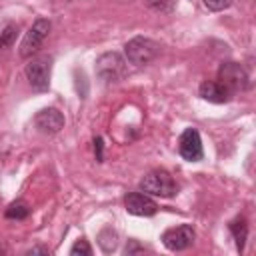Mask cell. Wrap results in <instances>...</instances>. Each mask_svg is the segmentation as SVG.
Segmentation results:
<instances>
[{
    "label": "cell",
    "instance_id": "1",
    "mask_svg": "<svg viewBox=\"0 0 256 256\" xmlns=\"http://www.w3.org/2000/svg\"><path fill=\"white\" fill-rule=\"evenodd\" d=\"M96 74L102 82L112 84V82H120L126 74H128V66L126 60L118 54V52H104L102 56H98L96 60Z\"/></svg>",
    "mask_w": 256,
    "mask_h": 256
},
{
    "label": "cell",
    "instance_id": "2",
    "mask_svg": "<svg viewBox=\"0 0 256 256\" xmlns=\"http://www.w3.org/2000/svg\"><path fill=\"white\" fill-rule=\"evenodd\" d=\"M140 190L160 198H172L178 192L174 178L166 170H152L140 180Z\"/></svg>",
    "mask_w": 256,
    "mask_h": 256
},
{
    "label": "cell",
    "instance_id": "3",
    "mask_svg": "<svg viewBox=\"0 0 256 256\" xmlns=\"http://www.w3.org/2000/svg\"><path fill=\"white\" fill-rule=\"evenodd\" d=\"M158 52H160V46L154 40L144 38V36H134L124 46L126 60L130 64H136V66H144L148 62H152L158 56Z\"/></svg>",
    "mask_w": 256,
    "mask_h": 256
},
{
    "label": "cell",
    "instance_id": "4",
    "mask_svg": "<svg viewBox=\"0 0 256 256\" xmlns=\"http://www.w3.org/2000/svg\"><path fill=\"white\" fill-rule=\"evenodd\" d=\"M50 70H52V56H36L32 58L24 72L30 82V86L36 92H46L50 86Z\"/></svg>",
    "mask_w": 256,
    "mask_h": 256
},
{
    "label": "cell",
    "instance_id": "5",
    "mask_svg": "<svg viewBox=\"0 0 256 256\" xmlns=\"http://www.w3.org/2000/svg\"><path fill=\"white\" fill-rule=\"evenodd\" d=\"M48 32H50V20H46V18H38V20L28 28V32H26L24 38H22V44H20V56H22V58H30L32 54H36L38 48L42 46L44 38L48 36Z\"/></svg>",
    "mask_w": 256,
    "mask_h": 256
},
{
    "label": "cell",
    "instance_id": "6",
    "mask_svg": "<svg viewBox=\"0 0 256 256\" xmlns=\"http://www.w3.org/2000/svg\"><path fill=\"white\" fill-rule=\"evenodd\" d=\"M218 82L222 86H226L230 92L246 90L248 84H250L246 70L238 62H224V64H220V68H218Z\"/></svg>",
    "mask_w": 256,
    "mask_h": 256
},
{
    "label": "cell",
    "instance_id": "7",
    "mask_svg": "<svg viewBox=\"0 0 256 256\" xmlns=\"http://www.w3.org/2000/svg\"><path fill=\"white\" fill-rule=\"evenodd\" d=\"M196 238V232L190 224H180V226H174V228H168L164 234H162V244L168 248V250H174V252H180V250H186L188 246H192Z\"/></svg>",
    "mask_w": 256,
    "mask_h": 256
},
{
    "label": "cell",
    "instance_id": "8",
    "mask_svg": "<svg viewBox=\"0 0 256 256\" xmlns=\"http://www.w3.org/2000/svg\"><path fill=\"white\" fill-rule=\"evenodd\" d=\"M178 152L184 160L188 162H198L202 160L204 156V148H202V140H200V134L196 128H186L182 134H180V140H178Z\"/></svg>",
    "mask_w": 256,
    "mask_h": 256
},
{
    "label": "cell",
    "instance_id": "9",
    "mask_svg": "<svg viewBox=\"0 0 256 256\" xmlns=\"http://www.w3.org/2000/svg\"><path fill=\"white\" fill-rule=\"evenodd\" d=\"M124 206L130 214L134 216H154L156 210H158V204L144 192H130L126 198H124Z\"/></svg>",
    "mask_w": 256,
    "mask_h": 256
},
{
    "label": "cell",
    "instance_id": "10",
    "mask_svg": "<svg viewBox=\"0 0 256 256\" xmlns=\"http://www.w3.org/2000/svg\"><path fill=\"white\" fill-rule=\"evenodd\" d=\"M34 124L42 134H56L64 128V116L56 108H42L34 116Z\"/></svg>",
    "mask_w": 256,
    "mask_h": 256
},
{
    "label": "cell",
    "instance_id": "11",
    "mask_svg": "<svg viewBox=\"0 0 256 256\" xmlns=\"http://www.w3.org/2000/svg\"><path fill=\"white\" fill-rule=\"evenodd\" d=\"M198 92H200V96H202L204 100L214 102V104H224V102H228L230 96H232V92H230L226 86H222L220 82H216V80H204V82L200 84Z\"/></svg>",
    "mask_w": 256,
    "mask_h": 256
},
{
    "label": "cell",
    "instance_id": "12",
    "mask_svg": "<svg viewBox=\"0 0 256 256\" xmlns=\"http://www.w3.org/2000/svg\"><path fill=\"white\" fill-rule=\"evenodd\" d=\"M230 232L236 240V248L238 252L244 250V244H246V238H248V224H246V218L244 216H238L230 222Z\"/></svg>",
    "mask_w": 256,
    "mask_h": 256
},
{
    "label": "cell",
    "instance_id": "13",
    "mask_svg": "<svg viewBox=\"0 0 256 256\" xmlns=\"http://www.w3.org/2000/svg\"><path fill=\"white\" fill-rule=\"evenodd\" d=\"M28 214H30V208L24 200H16L4 210V216L10 218V220H24Z\"/></svg>",
    "mask_w": 256,
    "mask_h": 256
},
{
    "label": "cell",
    "instance_id": "14",
    "mask_svg": "<svg viewBox=\"0 0 256 256\" xmlns=\"http://www.w3.org/2000/svg\"><path fill=\"white\" fill-rule=\"evenodd\" d=\"M16 36H18V24H14V22L6 24L4 30L0 32V50L10 48L16 42Z\"/></svg>",
    "mask_w": 256,
    "mask_h": 256
},
{
    "label": "cell",
    "instance_id": "15",
    "mask_svg": "<svg viewBox=\"0 0 256 256\" xmlns=\"http://www.w3.org/2000/svg\"><path fill=\"white\" fill-rule=\"evenodd\" d=\"M118 236H116V232H112L110 228L108 230H104L102 234H100V240H98V244L102 246V250L104 252H112L116 246H118V240H116Z\"/></svg>",
    "mask_w": 256,
    "mask_h": 256
},
{
    "label": "cell",
    "instance_id": "16",
    "mask_svg": "<svg viewBox=\"0 0 256 256\" xmlns=\"http://www.w3.org/2000/svg\"><path fill=\"white\" fill-rule=\"evenodd\" d=\"M70 254L72 256H92V246L88 244V240L80 238L74 242V246L70 248Z\"/></svg>",
    "mask_w": 256,
    "mask_h": 256
},
{
    "label": "cell",
    "instance_id": "17",
    "mask_svg": "<svg viewBox=\"0 0 256 256\" xmlns=\"http://www.w3.org/2000/svg\"><path fill=\"white\" fill-rule=\"evenodd\" d=\"M202 4L212 12H220V10H226L232 4V0H202Z\"/></svg>",
    "mask_w": 256,
    "mask_h": 256
},
{
    "label": "cell",
    "instance_id": "18",
    "mask_svg": "<svg viewBox=\"0 0 256 256\" xmlns=\"http://www.w3.org/2000/svg\"><path fill=\"white\" fill-rule=\"evenodd\" d=\"M144 248L136 242V240H128V244H126V254H134V252H142Z\"/></svg>",
    "mask_w": 256,
    "mask_h": 256
},
{
    "label": "cell",
    "instance_id": "19",
    "mask_svg": "<svg viewBox=\"0 0 256 256\" xmlns=\"http://www.w3.org/2000/svg\"><path fill=\"white\" fill-rule=\"evenodd\" d=\"M94 148H96V158L102 160V138H96L94 140Z\"/></svg>",
    "mask_w": 256,
    "mask_h": 256
},
{
    "label": "cell",
    "instance_id": "20",
    "mask_svg": "<svg viewBox=\"0 0 256 256\" xmlns=\"http://www.w3.org/2000/svg\"><path fill=\"white\" fill-rule=\"evenodd\" d=\"M48 252H50V250L44 248V246H34V248L28 250V254H48Z\"/></svg>",
    "mask_w": 256,
    "mask_h": 256
}]
</instances>
